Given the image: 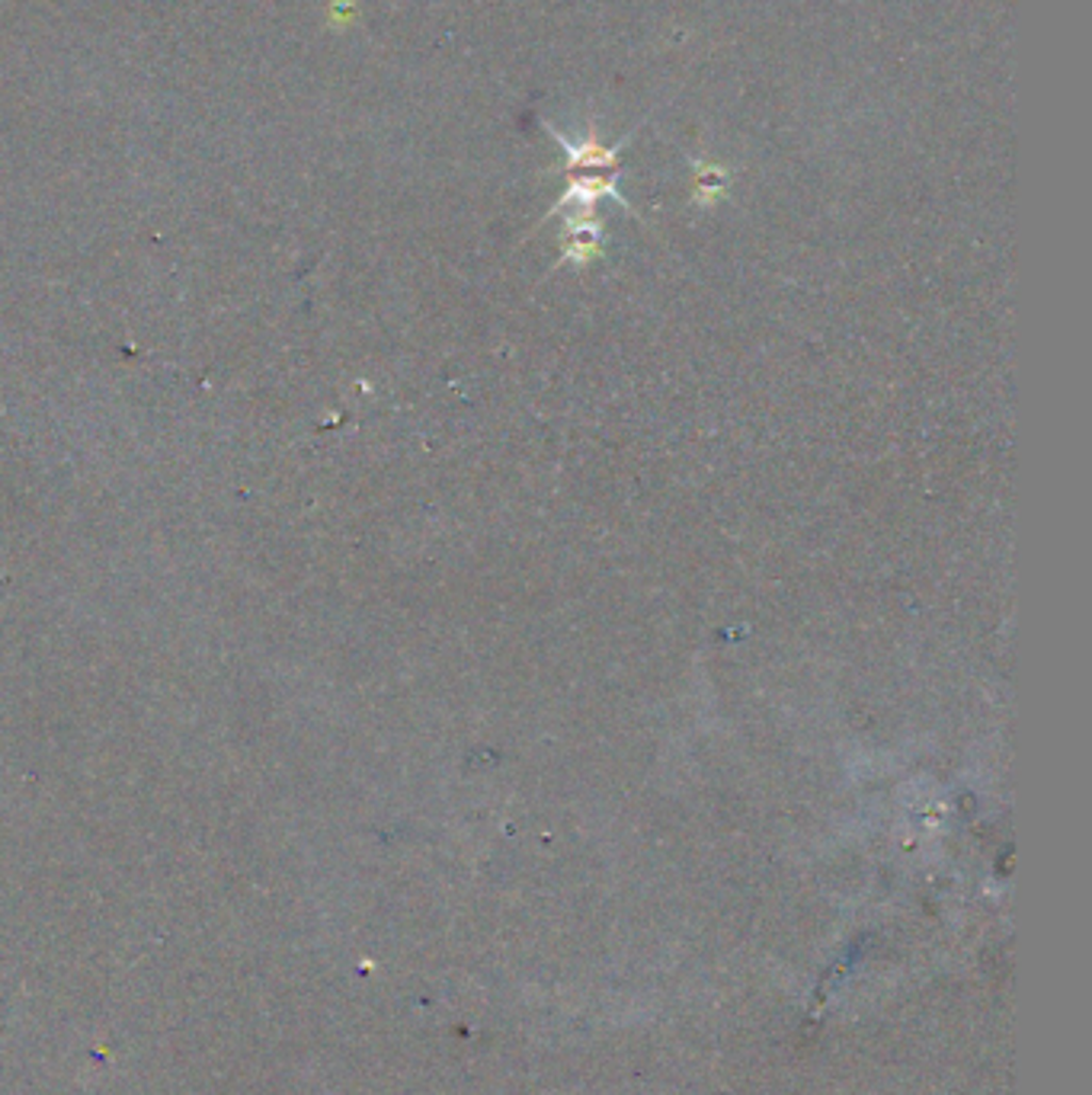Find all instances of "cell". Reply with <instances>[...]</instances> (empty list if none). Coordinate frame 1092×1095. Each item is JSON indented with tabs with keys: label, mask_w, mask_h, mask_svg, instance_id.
Returning a JSON list of instances; mask_svg holds the SVG:
<instances>
[{
	"label": "cell",
	"mask_w": 1092,
	"mask_h": 1095,
	"mask_svg": "<svg viewBox=\"0 0 1092 1095\" xmlns=\"http://www.w3.org/2000/svg\"><path fill=\"white\" fill-rule=\"evenodd\" d=\"M616 180H619V177H574V180H571V190L561 196L558 209H561V206L593 209V202L603 199V196H613L616 202H622V196H619V190H616Z\"/></svg>",
	"instance_id": "cell-2"
},
{
	"label": "cell",
	"mask_w": 1092,
	"mask_h": 1095,
	"mask_svg": "<svg viewBox=\"0 0 1092 1095\" xmlns=\"http://www.w3.org/2000/svg\"><path fill=\"white\" fill-rule=\"evenodd\" d=\"M544 129H549L552 132V138L555 142H561L565 145V154H568V170H577V167H616V161H619V148L622 145H616V148H603L593 135L584 142V145H571L565 135H558L552 126H544Z\"/></svg>",
	"instance_id": "cell-1"
}]
</instances>
